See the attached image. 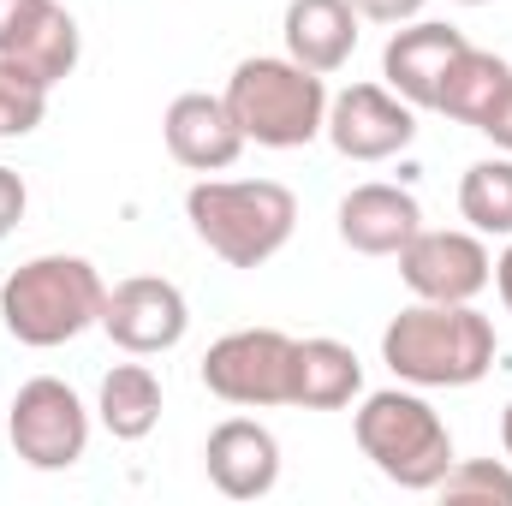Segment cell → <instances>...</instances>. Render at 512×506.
<instances>
[{
  "label": "cell",
  "mask_w": 512,
  "mask_h": 506,
  "mask_svg": "<svg viewBox=\"0 0 512 506\" xmlns=\"http://www.w3.org/2000/svg\"><path fill=\"white\" fill-rule=\"evenodd\" d=\"M328 143L346 161H387L399 149H411L417 137V114L405 96H393L387 84H352L328 102Z\"/></svg>",
  "instance_id": "obj_10"
},
{
  "label": "cell",
  "mask_w": 512,
  "mask_h": 506,
  "mask_svg": "<svg viewBox=\"0 0 512 506\" xmlns=\"http://www.w3.org/2000/svg\"><path fill=\"white\" fill-rule=\"evenodd\" d=\"M0 60H18L48 90L78 66V18L60 0H0Z\"/></svg>",
  "instance_id": "obj_11"
},
{
  "label": "cell",
  "mask_w": 512,
  "mask_h": 506,
  "mask_svg": "<svg viewBox=\"0 0 512 506\" xmlns=\"http://www.w3.org/2000/svg\"><path fill=\"white\" fill-rule=\"evenodd\" d=\"M459 6H489V0H459Z\"/></svg>",
  "instance_id": "obj_28"
},
{
  "label": "cell",
  "mask_w": 512,
  "mask_h": 506,
  "mask_svg": "<svg viewBox=\"0 0 512 506\" xmlns=\"http://www.w3.org/2000/svg\"><path fill=\"white\" fill-rule=\"evenodd\" d=\"M221 102L233 108L245 143H262V149H304L328 126V84H322V72L298 66L292 54L286 60H274V54L239 60Z\"/></svg>",
  "instance_id": "obj_4"
},
{
  "label": "cell",
  "mask_w": 512,
  "mask_h": 506,
  "mask_svg": "<svg viewBox=\"0 0 512 506\" xmlns=\"http://www.w3.org/2000/svg\"><path fill=\"white\" fill-rule=\"evenodd\" d=\"M477 131H483L495 149H507V155H512V84H507V96L495 102V114H489V120H483Z\"/></svg>",
  "instance_id": "obj_25"
},
{
  "label": "cell",
  "mask_w": 512,
  "mask_h": 506,
  "mask_svg": "<svg viewBox=\"0 0 512 506\" xmlns=\"http://www.w3.org/2000/svg\"><path fill=\"white\" fill-rule=\"evenodd\" d=\"M382 364L411 387H471L495 370V322L471 304H411L387 322Z\"/></svg>",
  "instance_id": "obj_1"
},
{
  "label": "cell",
  "mask_w": 512,
  "mask_h": 506,
  "mask_svg": "<svg viewBox=\"0 0 512 506\" xmlns=\"http://www.w3.org/2000/svg\"><path fill=\"white\" fill-rule=\"evenodd\" d=\"M471 42L453 30V24H411V30H393L382 48V78L393 96H405L411 108H435L441 96V78L447 66L465 54Z\"/></svg>",
  "instance_id": "obj_14"
},
{
  "label": "cell",
  "mask_w": 512,
  "mask_h": 506,
  "mask_svg": "<svg viewBox=\"0 0 512 506\" xmlns=\"http://www.w3.org/2000/svg\"><path fill=\"white\" fill-rule=\"evenodd\" d=\"M501 447H507V459H512V399H507V411H501Z\"/></svg>",
  "instance_id": "obj_27"
},
{
  "label": "cell",
  "mask_w": 512,
  "mask_h": 506,
  "mask_svg": "<svg viewBox=\"0 0 512 506\" xmlns=\"http://www.w3.org/2000/svg\"><path fill=\"white\" fill-rule=\"evenodd\" d=\"M191 233L227 268H262L286 251L298 227V197L274 179H197L185 197Z\"/></svg>",
  "instance_id": "obj_3"
},
{
  "label": "cell",
  "mask_w": 512,
  "mask_h": 506,
  "mask_svg": "<svg viewBox=\"0 0 512 506\" xmlns=\"http://www.w3.org/2000/svg\"><path fill=\"white\" fill-rule=\"evenodd\" d=\"M441 495H447V501H501V506H512V465H501V459H453L447 477H441Z\"/></svg>",
  "instance_id": "obj_22"
},
{
  "label": "cell",
  "mask_w": 512,
  "mask_h": 506,
  "mask_svg": "<svg viewBox=\"0 0 512 506\" xmlns=\"http://www.w3.org/2000/svg\"><path fill=\"white\" fill-rule=\"evenodd\" d=\"M102 328H108V340H114L120 352H131V358L173 352V346L185 340V328H191V304H185V292H179L173 280H161V274H131V280H120V286L108 292Z\"/></svg>",
  "instance_id": "obj_9"
},
{
  "label": "cell",
  "mask_w": 512,
  "mask_h": 506,
  "mask_svg": "<svg viewBox=\"0 0 512 506\" xmlns=\"http://www.w3.org/2000/svg\"><path fill=\"white\" fill-rule=\"evenodd\" d=\"M12 453L30 465V471H72L90 447V411L84 399L54 376H36L18 387L12 399Z\"/></svg>",
  "instance_id": "obj_7"
},
{
  "label": "cell",
  "mask_w": 512,
  "mask_h": 506,
  "mask_svg": "<svg viewBox=\"0 0 512 506\" xmlns=\"http://www.w3.org/2000/svg\"><path fill=\"white\" fill-rule=\"evenodd\" d=\"M507 84H512V66L501 54L465 48V54L447 66V78H441L435 114H447V120H459V126H483V120L495 114V102L507 96Z\"/></svg>",
  "instance_id": "obj_18"
},
{
  "label": "cell",
  "mask_w": 512,
  "mask_h": 506,
  "mask_svg": "<svg viewBox=\"0 0 512 506\" xmlns=\"http://www.w3.org/2000/svg\"><path fill=\"white\" fill-rule=\"evenodd\" d=\"M399 280L423 304H471L495 280V256L477 233H435L417 227V239L399 251Z\"/></svg>",
  "instance_id": "obj_8"
},
{
  "label": "cell",
  "mask_w": 512,
  "mask_h": 506,
  "mask_svg": "<svg viewBox=\"0 0 512 506\" xmlns=\"http://www.w3.org/2000/svg\"><path fill=\"white\" fill-rule=\"evenodd\" d=\"M102 304H108V286L96 274V262L84 256H30L24 268L6 274L0 286V322L18 346H66L78 340L84 328H102Z\"/></svg>",
  "instance_id": "obj_2"
},
{
  "label": "cell",
  "mask_w": 512,
  "mask_h": 506,
  "mask_svg": "<svg viewBox=\"0 0 512 506\" xmlns=\"http://www.w3.org/2000/svg\"><path fill=\"white\" fill-rule=\"evenodd\" d=\"M286 54L310 72H340L358 48V12L352 0H292L286 6Z\"/></svg>",
  "instance_id": "obj_16"
},
{
  "label": "cell",
  "mask_w": 512,
  "mask_h": 506,
  "mask_svg": "<svg viewBox=\"0 0 512 506\" xmlns=\"http://www.w3.org/2000/svg\"><path fill=\"white\" fill-rule=\"evenodd\" d=\"M292 352L298 340L280 328H239L203 352V387L227 405H292Z\"/></svg>",
  "instance_id": "obj_6"
},
{
  "label": "cell",
  "mask_w": 512,
  "mask_h": 506,
  "mask_svg": "<svg viewBox=\"0 0 512 506\" xmlns=\"http://www.w3.org/2000/svg\"><path fill=\"white\" fill-rule=\"evenodd\" d=\"M459 215L471 221V233L512 239V155L465 167V179H459Z\"/></svg>",
  "instance_id": "obj_20"
},
{
  "label": "cell",
  "mask_w": 512,
  "mask_h": 506,
  "mask_svg": "<svg viewBox=\"0 0 512 506\" xmlns=\"http://www.w3.org/2000/svg\"><path fill=\"white\" fill-rule=\"evenodd\" d=\"M48 114V84L18 60H0V137H30Z\"/></svg>",
  "instance_id": "obj_21"
},
{
  "label": "cell",
  "mask_w": 512,
  "mask_h": 506,
  "mask_svg": "<svg viewBox=\"0 0 512 506\" xmlns=\"http://www.w3.org/2000/svg\"><path fill=\"white\" fill-rule=\"evenodd\" d=\"M24 203H30V191H24V179L12 173V167H0V239L24 221Z\"/></svg>",
  "instance_id": "obj_23"
},
{
  "label": "cell",
  "mask_w": 512,
  "mask_h": 506,
  "mask_svg": "<svg viewBox=\"0 0 512 506\" xmlns=\"http://www.w3.org/2000/svg\"><path fill=\"white\" fill-rule=\"evenodd\" d=\"M352 429H358V453L382 471L387 483H399L411 495L441 489V477L453 465V435H447L441 411L423 393H405V387L370 393Z\"/></svg>",
  "instance_id": "obj_5"
},
{
  "label": "cell",
  "mask_w": 512,
  "mask_h": 506,
  "mask_svg": "<svg viewBox=\"0 0 512 506\" xmlns=\"http://www.w3.org/2000/svg\"><path fill=\"white\" fill-rule=\"evenodd\" d=\"M352 12L370 24H411L423 12V0H352Z\"/></svg>",
  "instance_id": "obj_24"
},
{
  "label": "cell",
  "mask_w": 512,
  "mask_h": 506,
  "mask_svg": "<svg viewBox=\"0 0 512 506\" xmlns=\"http://www.w3.org/2000/svg\"><path fill=\"white\" fill-rule=\"evenodd\" d=\"M96 411H102V429H108L114 441H143V435L161 423V376H155L149 364H114V370L102 376Z\"/></svg>",
  "instance_id": "obj_19"
},
{
  "label": "cell",
  "mask_w": 512,
  "mask_h": 506,
  "mask_svg": "<svg viewBox=\"0 0 512 506\" xmlns=\"http://www.w3.org/2000/svg\"><path fill=\"white\" fill-rule=\"evenodd\" d=\"M161 131H167V155H173L179 167H191V173H221V167H233L239 149H245V131L233 120V108H227L221 96H203V90L173 96Z\"/></svg>",
  "instance_id": "obj_13"
},
{
  "label": "cell",
  "mask_w": 512,
  "mask_h": 506,
  "mask_svg": "<svg viewBox=\"0 0 512 506\" xmlns=\"http://www.w3.org/2000/svg\"><path fill=\"white\" fill-rule=\"evenodd\" d=\"M334 221H340V239L358 256H399L417 239L423 209L399 185H358V191L340 197V215Z\"/></svg>",
  "instance_id": "obj_15"
},
{
  "label": "cell",
  "mask_w": 512,
  "mask_h": 506,
  "mask_svg": "<svg viewBox=\"0 0 512 506\" xmlns=\"http://www.w3.org/2000/svg\"><path fill=\"white\" fill-rule=\"evenodd\" d=\"M203 471L227 501H262L280 483V441L256 417H227L203 441Z\"/></svg>",
  "instance_id": "obj_12"
},
{
  "label": "cell",
  "mask_w": 512,
  "mask_h": 506,
  "mask_svg": "<svg viewBox=\"0 0 512 506\" xmlns=\"http://www.w3.org/2000/svg\"><path fill=\"white\" fill-rule=\"evenodd\" d=\"M364 393V364L340 340H298L292 352V405L304 411H340Z\"/></svg>",
  "instance_id": "obj_17"
},
{
  "label": "cell",
  "mask_w": 512,
  "mask_h": 506,
  "mask_svg": "<svg viewBox=\"0 0 512 506\" xmlns=\"http://www.w3.org/2000/svg\"><path fill=\"white\" fill-rule=\"evenodd\" d=\"M495 286H501V304H507V316H512V245L501 251V262H495Z\"/></svg>",
  "instance_id": "obj_26"
}]
</instances>
